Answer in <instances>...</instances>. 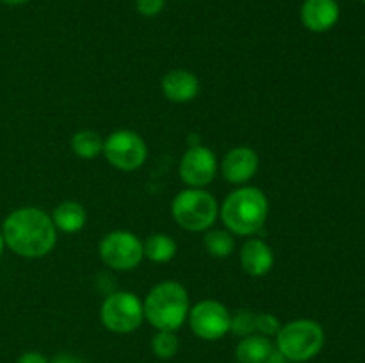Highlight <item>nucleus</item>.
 <instances>
[{"label":"nucleus","instance_id":"6","mask_svg":"<svg viewBox=\"0 0 365 363\" xmlns=\"http://www.w3.org/2000/svg\"><path fill=\"white\" fill-rule=\"evenodd\" d=\"M102 324L113 333H132L145 319L143 302L132 292H114L107 295L100 308Z\"/></svg>","mask_w":365,"mask_h":363},{"label":"nucleus","instance_id":"5","mask_svg":"<svg viewBox=\"0 0 365 363\" xmlns=\"http://www.w3.org/2000/svg\"><path fill=\"white\" fill-rule=\"evenodd\" d=\"M171 214L177 224L189 231L209 230L217 219L220 206L216 198L203 189H185L175 196Z\"/></svg>","mask_w":365,"mask_h":363},{"label":"nucleus","instance_id":"10","mask_svg":"<svg viewBox=\"0 0 365 363\" xmlns=\"http://www.w3.org/2000/svg\"><path fill=\"white\" fill-rule=\"evenodd\" d=\"M217 160L212 149L205 146H191L180 160V178L192 189H203L214 180Z\"/></svg>","mask_w":365,"mask_h":363},{"label":"nucleus","instance_id":"11","mask_svg":"<svg viewBox=\"0 0 365 363\" xmlns=\"http://www.w3.org/2000/svg\"><path fill=\"white\" fill-rule=\"evenodd\" d=\"M259 171V155L248 146L232 148L221 162L225 180L234 185H242L252 180Z\"/></svg>","mask_w":365,"mask_h":363},{"label":"nucleus","instance_id":"22","mask_svg":"<svg viewBox=\"0 0 365 363\" xmlns=\"http://www.w3.org/2000/svg\"><path fill=\"white\" fill-rule=\"evenodd\" d=\"M280 327V320L273 313H259V315H255V331H259L262 337H277Z\"/></svg>","mask_w":365,"mask_h":363},{"label":"nucleus","instance_id":"7","mask_svg":"<svg viewBox=\"0 0 365 363\" xmlns=\"http://www.w3.org/2000/svg\"><path fill=\"white\" fill-rule=\"evenodd\" d=\"M103 155L107 162L120 171H135L146 162L148 148L139 134L132 130H116L103 139Z\"/></svg>","mask_w":365,"mask_h":363},{"label":"nucleus","instance_id":"13","mask_svg":"<svg viewBox=\"0 0 365 363\" xmlns=\"http://www.w3.org/2000/svg\"><path fill=\"white\" fill-rule=\"evenodd\" d=\"M341 11L335 0H305L302 6V21L309 31L327 32L339 21Z\"/></svg>","mask_w":365,"mask_h":363},{"label":"nucleus","instance_id":"24","mask_svg":"<svg viewBox=\"0 0 365 363\" xmlns=\"http://www.w3.org/2000/svg\"><path fill=\"white\" fill-rule=\"evenodd\" d=\"M16 363H50V362L45 358V356L39 354V352L29 351V352H24V354L18 358Z\"/></svg>","mask_w":365,"mask_h":363},{"label":"nucleus","instance_id":"12","mask_svg":"<svg viewBox=\"0 0 365 363\" xmlns=\"http://www.w3.org/2000/svg\"><path fill=\"white\" fill-rule=\"evenodd\" d=\"M160 88H163L164 96L170 102L187 103L198 96L200 80L192 71L177 68V70H171L164 75Z\"/></svg>","mask_w":365,"mask_h":363},{"label":"nucleus","instance_id":"25","mask_svg":"<svg viewBox=\"0 0 365 363\" xmlns=\"http://www.w3.org/2000/svg\"><path fill=\"white\" fill-rule=\"evenodd\" d=\"M50 363H86V362L82 358H78V356L68 354V352H64V354L56 356V358H53Z\"/></svg>","mask_w":365,"mask_h":363},{"label":"nucleus","instance_id":"21","mask_svg":"<svg viewBox=\"0 0 365 363\" xmlns=\"http://www.w3.org/2000/svg\"><path fill=\"white\" fill-rule=\"evenodd\" d=\"M255 315L250 310H239L235 315L230 317V331L237 337H250L255 331Z\"/></svg>","mask_w":365,"mask_h":363},{"label":"nucleus","instance_id":"23","mask_svg":"<svg viewBox=\"0 0 365 363\" xmlns=\"http://www.w3.org/2000/svg\"><path fill=\"white\" fill-rule=\"evenodd\" d=\"M164 4L166 0H135V7L143 16H157L164 9Z\"/></svg>","mask_w":365,"mask_h":363},{"label":"nucleus","instance_id":"20","mask_svg":"<svg viewBox=\"0 0 365 363\" xmlns=\"http://www.w3.org/2000/svg\"><path fill=\"white\" fill-rule=\"evenodd\" d=\"M152 351L160 359L173 358L178 352V338L175 331H159L152 338Z\"/></svg>","mask_w":365,"mask_h":363},{"label":"nucleus","instance_id":"1","mask_svg":"<svg viewBox=\"0 0 365 363\" xmlns=\"http://www.w3.org/2000/svg\"><path fill=\"white\" fill-rule=\"evenodd\" d=\"M2 235L7 248L25 258L48 255L57 238L52 216L36 206L13 210L4 221Z\"/></svg>","mask_w":365,"mask_h":363},{"label":"nucleus","instance_id":"18","mask_svg":"<svg viewBox=\"0 0 365 363\" xmlns=\"http://www.w3.org/2000/svg\"><path fill=\"white\" fill-rule=\"evenodd\" d=\"M71 149L78 159H95L103 152V139L95 130H81L71 137Z\"/></svg>","mask_w":365,"mask_h":363},{"label":"nucleus","instance_id":"19","mask_svg":"<svg viewBox=\"0 0 365 363\" xmlns=\"http://www.w3.org/2000/svg\"><path fill=\"white\" fill-rule=\"evenodd\" d=\"M203 244L209 255L216 256V258H227L234 253L235 241L232 233L225 230H210L207 231L203 237Z\"/></svg>","mask_w":365,"mask_h":363},{"label":"nucleus","instance_id":"4","mask_svg":"<svg viewBox=\"0 0 365 363\" xmlns=\"http://www.w3.org/2000/svg\"><path fill=\"white\" fill-rule=\"evenodd\" d=\"M323 345V327L312 319L291 320L277 333V349L287 358V362H309L319 354Z\"/></svg>","mask_w":365,"mask_h":363},{"label":"nucleus","instance_id":"15","mask_svg":"<svg viewBox=\"0 0 365 363\" xmlns=\"http://www.w3.org/2000/svg\"><path fill=\"white\" fill-rule=\"evenodd\" d=\"M273 351L274 345L269 338L262 335H250L235 347V359L239 363H266Z\"/></svg>","mask_w":365,"mask_h":363},{"label":"nucleus","instance_id":"17","mask_svg":"<svg viewBox=\"0 0 365 363\" xmlns=\"http://www.w3.org/2000/svg\"><path fill=\"white\" fill-rule=\"evenodd\" d=\"M143 253L148 260L155 263H166L177 255V242L164 233L150 235L143 244Z\"/></svg>","mask_w":365,"mask_h":363},{"label":"nucleus","instance_id":"8","mask_svg":"<svg viewBox=\"0 0 365 363\" xmlns=\"http://www.w3.org/2000/svg\"><path fill=\"white\" fill-rule=\"evenodd\" d=\"M100 258L106 265L116 270H132L139 265L145 253L143 242L134 233L116 230L107 233L98 246Z\"/></svg>","mask_w":365,"mask_h":363},{"label":"nucleus","instance_id":"14","mask_svg":"<svg viewBox=\"0 0 365 363\" xmlns=\"http://www.w3.org/2000/svg\"><path fill=\"white\" fill-rule=\"evenodd\" d=\"M273 249L260 238H250L241 248V265L250 276H264L273 269Z\"/></svg>","mask_w":365,"mask_h":363},{"label":"nucleus","instance_id":"3","mask_svg":"<svg viewBox=\"0 0 365 363\" xmlns=\"http://www.w3.org/2000/svg\"><path fill=\"white\" fill-rule=\"evenodd\" d=\"M143 312L159 331H177L189 315L187 290L178 281H160L146 295Z\"/></svg>","mask_w":365,"mask_h":363},{"label":"nucleus","instance_id":"27","mask_svg":"<svg viewBox=\"0 0 365 363\" xmlns=\"http://www.w3.org/2000/svg\"><path fill=\"white\" fill-rule=\"evenodd\" d=\"M0 2L7 4V6H21V4L29 2V0H0Z\"/></svg>","mask_w":365,"mask_h":363},{"label":"nucleus","instance_id":"26","mask_svg":"<svg viewBox=\"0 0 365 363\" xmlns=\"http://www.w3.org/2000/svg\"><path fill=\"white\" fill-rule=\"evenodd\" d=\"M266 363H287V358H285V356L282 354V352L278 351V349H274L273 354H271L269 358H267Z\"/></svg>","mask_w":365,"mask_h":363},{"label":"nucleus","instance_id":"2","mask_svg":"<svg viewBox=\"0 0 365 363\" xmlns=\"http://www.w3.org/2000/svg\"><path fill=\"white\" fill-rule=\"evenodd\" d=\"M267 210L269 203L266 194L260 189L245 185L227 196L220 209V216L225 226L234 233L253 235L266 223Z\"/></svg>","mask_w":365,"mask_h":363},{"label":"nucleus","instance_id":"16","mask_svg":"<svg viewBox=\"0 0 365 363\" xmlns=\"http://www.w3.org/2000/svg\"><path fill=\"white\" fill-rule=\"evenodd\" d=\"M86 209L77 201H63L56 206L52 214V221L56 230L64 231V233H75L82 230L86 224Z\"/></svg>","mask_w":365,"mask_h":363},{"label":"nucleus","instance_id":"9","mask_svg":"<svg viewBox=\"0 0 365 363\" xmlns=\"http://www.w3.org/2000/svg\"><path fill=\"white\" fill-rule=\"evenodd\" d=\"M230 312L220 301L205 299L189 308V326L202 340H220L230 331Z\"/></svg>","mask_w":365,"mask_h":363},{"label":"nucleus","instance_id":"28","mask_svg":"<svg viewBox=\"0 0 365 363\" xmlns=\"http://www.w3.org/2000/svg\"><path fill=\"white\" fill-rule=\"evenodd\" d=\"M4 246H6V242H4V235H2V231H0V256H2Z\"/></svg>","mask_w":365,"mask_h":363},{"label":"nucleus","instance_id":"29","mask_svg":"<svg viewBox=\"0 0 365 363\" xmlns=\"http://www.w3.org/2000/svg\"><path fill=\"white\" fill-rule=\"evenodd\" d=\"M360 2H364V4H365V0H360Z\"/></svg>","mask_w":365,"mask_h":363}]
</instances>
